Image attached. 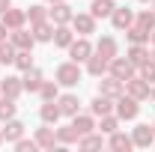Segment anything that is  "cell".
Masks as SVG:
<instances>
[{"mask_svg": "<svg viewBox=\"0 0 155 152\" xmlns=\"http://www.w3.org/2000/svg\"><path fill=\"white\" fill-rule=\"evenodd\" d=\"M57 84L60 87H78L81 84V63H75V60L60 63L57 66Z\"/></svg>", "mask_w": 155, "mask_h": 152, "instance_id": "cell-1", "label": "cell"}, {"mask_svg": "<svg viewBox=\"0 0 155 152\" xmlns=\"http://www.w3.org/2000/svg\"><path fill=\"white\" fill-rule=\"evenodd\" d=\"M134 69H137V66H134V63H131L128 57H119V54H116V57L110 60V66H107V75L119 78V81L125 84L128 78H134Z\"/></svg>", "mask_w": 155, "mask_h": 152, "instance_id": "cell-2", "label": "cell"}, {"mask_svg": "<svg viewBox=\"0 0 155 152\" xmlns=\"http://www.w3.org/2000/svg\"><path fill=\"white\" fill-rule=\"evenodd\" d=\"M116 116L119 119H137V114H140V101L137 98H131L128 93H122L119 98H116Z\"/></svg>", "mask_w": 155, "mask_h": 152, "instance_id": "cell-3", "label": "cell"}, {"mask_svg": "<svg viewBox=\"0 0 155 152\" xmlns=\"http://www.w3.org/2000/svg\"><path fill=\"white\" fill-rule=\"evenodd\" d=\"M125 93L131 95V98H137V101H146L149 93H152V84H149V81H143L140 75H134V78H128V81H125Z\"/></svg>", "mask_w": 155, "mask_h": 152, "instance_id": "cell-4", "label": "cell"}, {"mask_svg": "<svg viewBox=\"0 0 155 152\" xmlns=\"http://www.w3.org/2000/svg\"><path fill=\"white\" fill-rule=\"evenodd\" d=\"M98 93L101 95H107V98H119V95L125 93V84L119 81V78H114V75H101L98 78Z\"/></svg>", "mask_w": 155, "mask_h": 152, "instance_id": "cell-5", "label": "cell"}, {"mask_svg": "<svg viewBox=\"0 0 155 152\" xmlns=\"http://www.w3.org/2000/svg\"><path fill=\"white\" fill-rule=\"evenodd\" d=\"M72 30H75L78 36L96 33V18H93V12H75V15H72Z\"/></svg>", "mask_w": 155, "mask_h": 152, "instance_id": "cell-6", "label": "cell"}, {"mask_svg": "<svg viewBox=\"0 0 155 152\" xmlns=\"http://www.w3.org/2000/svg\"><path fill=\"white\" fill-rule=\"evenodd\" d=\"M66 51H69V57L75 60V63H87V57H90L96 48L90 45V39H87V36H81V39H72V45H69Z\"/></svg>", "mask_w": 155, "mask_h": 152, "instance_id": "cell-7", "label": "cell"}, {"mask_svg": "<svg viewBox=\"0 0 155 152\" xmlns=\"http://www.w3.org/2000/svg\"><path fill=\"white\" fill-rule=\"evenodd\" d=\"M72 6L69 3H51V9H48V21H54V24H72Z\"/></svg>", "mask_w": 155, "mask_h": 152, "instance_id": "cell-8", "label": "cell"}, {"mask_svg": "<svg viewBox=\"0 0 155 152\" xmlns=\"http://www.w3.org/2000/svg\"><path fill=\"white\" fill-rule=\"evenodd\" d=\"M9 42H12L18 51H33V45H36V39H33V30H24V27L12 30V33H9Z\"/></svg>", "mask_w": 155, "mask_h": 152, "instance_id": "cell-9", "label": "cell"}, {"mask_svg": "<svg viewBox=\"0 0 155 152\" xmlns=\"http://www.w3.org/2000/svg\"><path fill=\"white\" fill-rule=\"evenodd\" d=\"M110 24H114L116 30H128V27L134 24V12H131L128 6H116L114 12H110Z\"/></svg>", "mask_w": 155, "mask_h": 152, "instance_id": "cell-10", "label": "cell"}, {"mask_svg": "<svg viewBox=\"0 0 155 152\" xmlns=\"http://www.w3.org/2000/svg\"><path fill=\"white\" fill-rule=\"evenodd\" d=\"M131 140H134V146H143V149H149V146H155V128L143 122V125H137V128H134Z\"/></svg>", "mask_w": 155, "mask_h": 152, "instance_id": "cell-11", "label": "cell"}, {"mask_svg": "<svg viewBox=\"0 0 155 152\" xmlns=\"http://www.w3.org/2000/svg\"><path fill=\"white\" fill-rule=\"evenodd\" d=\"M24 93V84H21V78L15 75H6L3 81H0V95H9V98H15L18 101V95Z\"/></svg>", "mask_w": 155, "mask_h": 152, "instance_id": "cell-12", "label": "cell"}, {"mask_svg": "<svg viewBox=\"0 0 155 152\" xmlns=\"http://www.w3.org/2000/svg\"><path fill=\"white\" fill-rule=\"evenodd\" d=\"M107 66H110V60H104L101 54H96V51H93V54L87 57V72H90L93 78H101V75H107Z\"/></svg>", "mask_w": 155, "mask_h": 152, "instance_id": "cell-13", "label": "cell"}, {"mask_svg": "<svg viewBox=\"0 0 155 152\" xmlns=\"http://www.w3.org/2000/svg\"><path fill=\"white\" fill-rule=\"evenodd\" d=\"M21 84H24V90H27V93H39V90H42V84H45V75H42L39 69H27L24 78H21Z\"/></svg>", "mask_w": 155, "mask_h": 152, "instance_id": "cell-14", "label": "cell"}, {"mask_svg": "<svg viewBox=\"0 0 155 152\" xmlns=\"http://www.w3.org/2000/svg\"><path fill=\"white\" fill-rule=\"evenodd\" d=\"M3 24H6L9 30H18V27L27 24V12H24V9H12V6H9V9L3 12Z\"/></svg>", "mask_w": 155, "mask_h": 152, "instance_id": "cell-15", "label": "cell"}, {"mask_svg": "<svg viewBox=\"0 0 155 152\" xmlns=\"http://www.w3.org/2000/svg\"><path fill=\"white\" fill-rule=\"evenodd\" d=\"M57 104H60V114L63 116H75L81 111V101H78V95L66 93V95H57Z\"/></svg>", "mask_w": 155, "mask_h": 152, "instance_id": "cell-16", "label": "cell"}, {"mask_svg": "<svg viewBox=\"0 0 155 152\" xmlns=\"http://www.w3.org/2000/svg\"><path fill=\"white\" fill-rule=\"evenodd\" d=\"M96 54H101L104 60H114L116 54H119V48H116V39L114 36H101L96 42Z\"/></svg>", "mask_w": 155, "mask_h": 152, "instance_id": "cell-17", "label": "cell"}, {"mask_svg": "<svg viewBox=\"0 0 155 152\" xmlns=\"http://www.w3.org/2000/svg\"><path fill=\"white\" fill-rule=\"evenodd\" d=\"M90 114L93 116H104V114H114V98H107V95L98 93L93 98V104H90Z\"/></svg>", "mask_w": 155, "mask_h": 152, "instance_id": "cell-18", "label": "cell"}, {"mask_svg": "<svg viewBox=\"0 0 155 152\" xmlns=\"http://www.w3.org/2000/svg\"><path fill=\"white\" fill-rule=\"evenodd\" d=\"M0 131H3V140H9V143H15L18 137H24V122H18V119L12 116V119H6V125H3Z\"/></svg>", "mask_w": 155, "mask_h": 152, "instance_id": "cell-19", "label": "cell"}, {"mask_svg": "<svg viewBox=\"0 0 155 152\" xmlns=\"http://www.w3.org/2000/svg\"><path fill=\"white\" fill-rule=\"evenodd\" d=\"M36 143H39V149H54V143H57V131L45 122V128H36Z\"/></svg>", "mask_w": 155, "mask_h": 152, "instance_id": "cell-20", "label": "cell"}, {"mask_svg": "<svg viewBox=\"0 0 155 152\" xmlns=\"http://www.w3.org/2000/svg\"><path fill=\"white\" fill-rule=\"evenodd\" d=\"M39 116H42V122H48V125H57L60 122V104L57 101H45L42 107H39Z\"/></svg>", "mask_w": 155, "mask_h": 152, "instance_id": "cell-21", "label": "cell"}, {"mask_svg": "<svg viewBox=\"0 0 155 152\" xmlns=\"http://www.w3.org/2000/svg\"><path fill=\"white\" fill-rule=\"evenodd\" d=\"M107 146H110V149H116V152H128L131 146H134V140H131L128 134H122L119 128H116V131L110 134V140H107Z\"/></svg>", "mask_w": 155, "mask_h": 152, "instance_id": "cell-22", "label": "cell"}, {"mask_svg": "<svg viewBox=\"0 0 155 152\" xmlns=\"http://www.w3.org/2000/svg\"><path fill=\"white\" fill-rule=\"evenodd\" d=\"M72 39H75V33L69 30V24H54V45L57 48H69Z\"/></svg>", "mask_w": 155, "mask_h": 152, "instance_id": "cell-23", "label": "cell"}, {"mask_svg": "<svg viewBox=\"0 0 155 152\" xmlns=\"http://www.w3.org/2000/svg\"><path fill=\"white\" fill-rule=\"evenodd\" d=\"M72 125L78 128V134L84 137V134L96 131V122H93V114H75L72 116Z\"/></svg>", "mask_w": 155, "mask_h": 152, "instance_id": "cell-24", "label": "cell"}, {"mask_svg": "<svg viewBox=\"0 0 155 152\" xmlns=\"http://www.w3.org/2000/svg\"><path fill=\"white\" fill-rule=\"evenodd\" d=\"M116 9L114 0H93V6H90V12H93V18H110V12Z\"/></svg>", "mask_w": 155, "mask_h": 152, "instance_id": "cell-25", "label": "cell"}, {"mask_svg": "<svg viewBox=\"0 0 155 152\" xmlns=\"http://www.w3.org/2000/svg\"><path fill=\"white\" fill-rule=\"evenodd\" d=\"M33 39H36V42H54V24H51V21L33 24Z\"/></svg>", "mask_w": 155, "mask_h": 152, "instance_id": "cell-26", "label": "cell"}, {"mask_svg": "<svg viewBox=\"0 0 155 152\" xmlns=\"http://www.w3.org/2000/svg\"><path fill=\"white\" fill-rule=\"evenodd\" d=\"M125 57H128V60H131V63L137 66V69H140V66H143L146 60H152V54H149V48H146V45H131Z\"/></svg>", "mask_w": 155, "mask_h": 152, "instance_id": "cell-27", "label": "cell"}, {"mask_svg": "<svg viewBox=\"0 0 155 152\" xmlns=\"http://www.w3.org/2000/svg\"><path fill=\"white\" fill-rule=\"evenodd\" d=\"M78 140H81V134H78L75 125H63V128H57V143L72 146V143H78Z\"/></svg>", "mask_w": 155, "mask_h": 152, "instance_id": "cell-28", "label": "cell"}, {"mask_svg": "<svg viewBox=\"0 0 155 152\" xmlns=\"http://www.w3.org/2000/svg\"><path fill=\"white\" fill-rule=\"evenodd\" d=\"M125 36H128L131 45H146V42H149V30H143L140 24H131V27L125 30Z\"/></svg>", "mask_w": 155, "mask_h": 152, "instance_id": "cell-29", "label": "cell"}, {"mask_svg": "<svg viewBox=\"0 0 155 152\" xmlns=\"http://www.w3.org/2000/svg\"><path fill=\"white\" fill-rule=\"evenodd\" d=\"M18 111V104H15V98H9V95H0V122H6V119H12Z\"/></svg>", "mask_w": 155, "mask_h": 152, "instance_id": "cell-30", "label": "cell"}, {"mask_svg": "<svg viewBox=\"0 0 155 152\" xmlns=\"http://www.w3.org/2000/svg\"><path fill=\"white\" fill-rule=\"evenodd\" d=\"M15 54H18V48H15L9 39H6V42H0V66H3V63H6V66H9V63H15Z\"/></svg>", "mask_w": 155, "mask_h": 152, "instance_id": "cell-31", "label": "cell"}, {"mask_svg": "<svg viewBox=\"0 0 155 152\" xmlns=\"http://www.w3.org/2000/svg\"><path fill=\"white\" fill-rule=\"evenodd\" d=\"M39 95H42L45 101H57V95H60V84H57V81H45V84H42V90H39Z\"/></svg>", "mask_w": 155, "mask_h": 152, "instance_id": "cell-32", "label": "cell"}, {"mask_svg": "<svg viewBox=\"0 0 155 152\" xmlns=\"http://www.w3.org/2000/svg\"><path fill=\"white\" fill-rule=\"evenodd\" d=\"M78 146H81V149H101V134H96V131L84 134V137L78 140Z\"/></svg>", "mask_w": 155, "mask_h": 152, "instance_id": "cell-33", "label": "cell"}, {"mask_svg": "<svg viewBox=\"0 0 155 152\" xmlns=\"http://www.w3.org/2000/svg\"><path fill=\"white\" fill-rule=\"evenodd\" d=\"M134 24H140L143 30H149V33H152V30H155V12H152V9H146V12L134 15Z\"/></svg>", "mask_w": 155, "mask_h": 152, "instance_id": "cell-34", "label": "cell"}, {"mask_svg": "<svg viewBox=\"0 0 155 152\" xmlns=\"http://www.w3.org/2000/svg\"><path fill=\"white\" fill-rule=\"evenodd\" d=\"M98 119H101L98 128H101L104 134H114L116 128H119V116H114V114H104V116H98Z\"/></svg>", "mask_w": 155, "mask_h": 152, "instance_id": "cell-35", "label": "cell"}, {"mask_svg": "<svg viewBox=\"0 0 155 152\" xmlns=\"http://www.w3.org/2000/svg\"><path fill=\"white\" fill-rule=\"evenodd\" d=\"M24 12H27V21H30V24L48 21V9H45V6H30V9H24Z\"/></svg>", "mask_w": 155, "mask_h": 152, "instance_id": "cell-36", "label": "cell"}, {"mask_svg": "<svg viewBox=\"0 0 155 152\" xmlns=\"http://www.w3.org/2000/svg\"><path fill=\"white\" fill-rule=\"evenodd\" d=\"M15 66H18L21 72L33 69V57H30V51H18V54H15Z\"/></svg>", "mask_w": 155, "mask_h": 152, "instance_id": "cell-37", "label": "cell"}, {"mask_svg": "<svg viewBox=\"0 0 155 152\" xmlns=\"http://www.w3.org/2000/svg\"><path fill=\"white\" fill-rule=\"evenodd\" d=\"M140 78L149 81V84H155V60H146V63L140 66Z\"/></svg>", "mask_w": 155, "mask_h": 152, "instance_id": "cell-38", "label": "cell"}, {"mask_svg": "<svg viewBox=\"0 0 155 152\" xmlns=\"http://www.w3.org/2000/svg\"><path fill=\"white\" fill-rule=\"evenodd\" d=\"M15 149H18V152H36V149H39V143H36V137H33V140H24V137H18V140H15Z\"/></svg>", "mask_w": 155, "mask_h": 152, "instance_id": "cell-39", "label": "cell"}, {"mask_svg": "<svg viewBox=\"0 0 155 152\" xmlns=\"http://www.w3.org/2000/svg\"><path fill=\"white\" fill-rule=\"evenodd\" d=\"M9 33H12V30H9V27L0 21V42H6V39H9Z\"/></svg>", "mask_w": 155, "mask_h": 152, "instance_id": "cell-40", "label": "cell"}, {"mask_svg": "<svg viewBox=\"0 0 155 152\" xmlns=\"http://www.w3.org/2000/svg\"><path fill=\"white\" fill-rule=\"evenodd\" d=\"M9 6H12V0H0V15H3V12H6Z\"/></svg>", "mask_w": 155, "mask_h": 152, "instance_id": "cell-41", "label": "cell"}, {"mask_svg": "<svg viewBox=\"0 0 155 152\" xmlns=\"http://www.w3.org/2000/svg\"><path fill=\"white\" fill-rule=\"evenodd\" d=\"M149 42H152V45H155V30H152V33H149Z\"/></svg>", "mask_w": 155, "mask_h": 152, "instance_id": "cell-42", "label": "cell"}, {"mask_svg": "<svg viewBox=\"0 0 155 152\" xmlns=\"http://www.w3.org/2000/svg\"><path fill=\"white\" fill-rule=\"evenodd\" d=\"M149 98H152V101H155V84H152V93H149Z\"/></svg>", "mask_w": 155, "mask_h": 152, "instance_id": "cell-43", "label": "cell"}, {"mask_svg": "<svg viewBox=\"0 0 155 152\" xmlns=\"http://www.w3.org/2000/svg\"><path fill=\"white\" fill-rule=\"evenodd\" d=\"M45 3H60V0H45Z\"/></svg>", "mask_w": 155, "mask_h": 152, "instance_id": "cell-44", "label": "cell"}, {"mask_svg": "<svg viewBox=\"0 0 155 152\" xmlns=\"http://www.w3.org/2000/svg\"><path fill=\"white\" fill-rule=\"evenodd\" d=\"M0 146H3V131H0Z\"/></svg>", "mask_w": 155, "mask_h": 152, "instance_id": "cell-45", "label": "cell"}, {"mask_svg": "<svg viewBox=\"0 0 155 152\" xmlns=\"http://www.w3.org/2000/svg\"><path fill=\"white\" fill-rule=\"evenodd\" d=\"M140 3H152V0H140Z\"/></svg>", "mask_w": 155, "mask_h": 152, "instance_id": "cell-46", "label": "cell"}, {"mask_svg": "<svg viewBox=\"0 0 155 152\" xmlns=\"http://www.w3.org/2000/svg\"><path fill=\"white\" fill-rule=\"evenodd\" d=\"M152 12H155V0H152Z\"/></svg>", "mask_w": 155, "mask_h": 152, "instance_id": "cell-47", "label": "cell"}, {"mask_svg": "<svg viewBox=\"0 0 155 152\" xmlns=\"http://www.w3.org/2000/svg\"><path fill=\"white\" fill-rule=\"evenodd\" d=\"M152 60H155V51H152Z\"/></svg>", "mask_w": 155, "mask_h": 152, "instance_id": "cell-48", "label": "cell"}, {"mask_svg": "<svg viewBox=\"0 0 155 152\" xmlns=\"http://www.w3.org/2000/svg\"><path fill=\"white\" fill-rule=\"evenodd\" d=\"M152 128H155V122H152Z\"/></svg>", "mask_w": 155, "mask_h": 152, "instance_id": "cell-49", "label": "cell"}]
</instances>
